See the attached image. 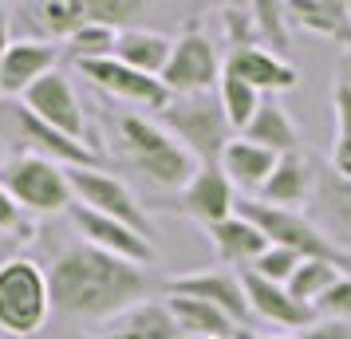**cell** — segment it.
Wrapping results in <instances>:
<instances>
[{
	"label": "cell",
	"mask_w": 351,
	"mask_h": 339,
	"mask_svg": "<svg viewBox=\"0 0 351 339\" xmlns=\"http://www.w3.org/2000/svg\"><path fill=\"white\" fill-rule=\"evenodd\" d=\"M119 138H123L130 166L146 181H154L158 190H178L182 194L190 186V178L197 174V158L162 123L146 118V114H123L119 118Z\"/></svg>",
	"instance_id": "cell-2"
},
{
	"label": "cell",
	"mask_w": 351,
	"mask_h": 339,
	"mask_svg": "<svg viewBox=\"0 0 351 339\" xmlns=\"http://www.w3.org/2000/svg\"><path fill=\"white\" fill-rule=\"evenodd\" d=\"M206 237H209V244L217 249L221 264H253V260L269 249V237H265L249 217H241V213H233L221 225L206 229Z\"/></svg>",
	"instance_id": "cell-25"
},
{
	"label": "cell",
	"mask_w": 351,
	"mask_h": 339,
	"mask_svg": "<svg viewBox=\"0 0 351 339\" xmlns=\"http://www.w3.org/2000/svg\"><path fill=\"white\" fill-rule=\"evenodd\" d=\"M339 276H343V268L332 264V260H300V268L288 276L285 288L292 292V300H300V304H308L316 312V304L332 292V284Z\"/></svg>",
	"instance_id": "cell-27"
},
{
	"label": "cell",
	"mask_w": 351,
	"mask_h": 339,
	"mask_svg": "<svg viewBox=\"0 0 351 339\" xmlns=\"http://www.w3.org/2000/svg\"><path fill=\"white\" fill-rule=\"evenodd\" d=\"M32 12H36V24L56 44V40H71L87 24V0H44Z\"/></svg>",
	"instance_id": "cell-28"
},
{
	"label": "cell",
	"mask_w": 351,
	"mask_h": 339,
	"mask_svg": "<svg viewBox=\"0 0 351 339\" xmlns=\"http://www.w3.org/2000/svg\"><path fill=\"white\" fill-rule=\"evenodd\" d=\"M300 339H351V323H339V320H316L312 327L296 331Z\"/></svg>",
	"instance_id": "cell-38"
},
{
	"label": "cell",
	"mask_w": 351,
	"mask_h": 339,
	"mask_svg": "<svg viewBox=\"0 0 351 339\" xmlns=\"http://www.w3.org/2000/svg\"><path fill=\"white\" fill-rule=\"evenodd\" d=\"M221 71H225V60H217V44L202 28H186L174 40L170 64L162 71V87L174 99L209 95V91H217Z\"/></svg>",
	"instance_id": "cell-7"
},
{
	"label": "cell",
	"mask_w": 351,
	"mask_h": 339,
	"mask_svg": "<svg viewBox=\"0 0 351 339\" xmlns=\"http://www.w3.org/2000/svg\"><path fill=\"white\" fill-rule=\"evenodd\" d=\"M332 107H335V138H351V75L348 71L335 83Z\"/></svg>",
	"instance_id": "cell-37"
},
{
	"label": "cell",
	"mask_w": 351,
	"mask_h": 339,
	"mask_svg": "<svg viewBox=\"0 0 351 339\" xmlns=\"http://www.w3.org/2000/svg\"><path fill=\"white\" fill-rule=\"evenodd\" d=\"M265 339H300V336H265Z\"/></svg>",
	"instance_id": "cell-41"
},
{
	"label": "cell",
	"mask_w": 351,
	"mask_h": 339,
	"mask_svg": "<svg viewBox=\"0 0 351 339\" xmlns=\"http://www.w3.org/2000/svg\"><path fill=\"white\" fill-rule=\"evenodd\" d=\"M51 284V307H60L64 316L91 323H107L119 312L143 304L150 276L138 264L99 253L91 244H75L51 260L48 268Z\"/></svg>",
	"instance_id": "cell-1"
},
{
	"label": "cell",
	"mask_w": 351,
	"mask_h": 339,
	"mask_svg": "<svg viewBox=\"0 0 351 339\" xmlns=\"http://www.w3.org/2000/svg\"><path fill=\"white\" fill-rule=\"evenodd\" d=\"M143 8L146 4H138V0H87V20L111 28V32H127V24Z\"/></svg>",
	"instance_id": "cell-33"
},
{
	"label": "cell",
	"mask_w": 351,
	"mask_h": 339,
	"mask_svg": "<svg viewBox=\"0 0 351 339\" xmlns=\"http://www.w3.org/2000/svg\"><path fill=\"white\" fill-rule=\"evenodd\" d=\"M245 284V300H249V312L261 316V320L276 323V327H288V331H304L316 323V312L300 300H292V292L285 284H272V280H261V276L245 273L241 276Z\"/></svg>",
	"instance_id": "cell-18"
},
{
	"label": "cell",
	"mask_w": 351,
	"mask_h": 339,
	"mask_svg": "<svg viewBox=\"0 0 351 339\" xmlns=\"http://www.w3.org/2000/svg\"><path fill=\"white\" fill-rule=\"evenodd\" d=\"M166 296H190V300H206L213 304L217 312H225L229 320L245 327L249 323V300H245V284L241 276H233L229 268H202V273H186V276H174L166 284Z\"/></svg>",
	"instance_id": "cell-13"
},
{
	"label": "cell",
	"mask_w": 351,
	"mask_h": 339,
	"mask_svg": "<svg viewBox=\"0 0 351 339\" xmlns=\"http://www.w3.org/2000/svg\"><path fill=\"white\" fill-rule=\"evenodd\" d=\"M225 75L249 83L265 99H276L280 91H292L300 83V71L288 64L285 55H276L269 48H229V55H225Z\"/></svg>",
	"instance_id": "cell-16"
},
{
	"label": "cell",
	"mask_w": 351,
	"mask_h": 339,
	"mask_svg": "<svg viewBox=\"0 0 351 339\" xmlns=\"http://www.w3.org/2000/svg\"><path fill=\"white\" fill-rule=\"evenodd\" d=\"M300 260L304 257H296L292 249H280V244H269L261 257L245 268V273H253V276H261V280H272V284H288V276L300 268Z\"/></svg>",
	"instance_id": "cell-32"
},
{
	"label": "cell",
	"mask_w": 351,
	"mask_h": 339,
	"mask_svg": "<svg viewBox=\"0 0 351 339\" xmlns=\"http://www.w3.org/2000/svg\"><path fill=\"white\" fill-rule=\"evenodd\" d=\"M56 67H60V48L51 40H12L0 60V95L24 99Z\"/></svg>",
	"instance_id": "cell-14"
},
{
	"label": "cell",
	"mask_w": 351,
	"mask_h": 339,
	"mask_svg": "<svg viewBox=\"0 0 351 339\" xmlns=\"http://www.w3.org/2000/svg\"><path fill=\"white\" fill-rule=\"evenodd\" d=\"M348 75H351V71H348Z\"/></svg>",
	"instance_id": "cell-44"
},
{
	"label": "cell",
	"mask_w": 351,
	"mask_h": 339,
	"mask_svg": "<svg viewBox=\"0 0 351 339\" xmlns=\"http://www.w3.org/2000/svg\"><path fill=\"white\" fill-rule=\"evenodd\" d=\"M308 217L339 249H348L351 244V178H339L332 166H316V190H312V201H308Z\"/></svg>",
	"instance_id": "cell-17"
},
{
	"label": "cell",
	"mask_w": 351,
	"mask_h": 339,
	"mask_svg": "<svg viewBox=\"0 0 351 339\" xmlns=\"http://www.w3.org/2000/svg\"><path fill=\"white\" fill-rule=\"evenodd\" d=\"M8 16H4V8H0V60H4V51H8Z\"/></svg>",
	"instance_id": "cell-40"
},
{
	"label": "cell",
	"mask_w": 351,
	"mask_h": 339,
	"mask_svg": "<svg viewBox=\"0 0 351 339\" xmlns=\"http://www.w3.org/2000/svg\"><path fill=\"white\" fill-rule=\"evenodd\" d=\"M241 217H249L265 237L269 244H280V249H292L296 257L304 260H332L339 268H351V253L339 249V244L324 233V229L308 217V213H296V210H276V205H265V201H241L237 205Z\"/></svg>",
	"instance_id": "cell-4"
},
{
	"label": "cell",
	"mask_w": 351,
	"mask_h": 339,
	"mask_svg": "<svg viewBox=\"0 0 351 339\" xmlns=\"http://www.w3.org/2000/svg\"><path fill=\"white\" fill-rule=\"evenodd\" d=\"M312 190H316V162L304 158L300 150H296V154H285V158L276 162V170H272V178L265 181V190L256 194V201L276 205V210L308 213Z\"/></svg>",
	"instance_id": "cell-19"
},
{
	"label": "cell",
	"mask_w": 351,
	"mask_h": 339,
	"mask_svg": "<svg viewBox=\"0 0 351 339\" xmlns=\"http://www.w3.org/2000/svg\"><path fill=\"white\" fill-rule=\"evenodd\" d=\"M80 67V75L91 87H99V91H107L111 99H123V103H134V107H143V111H166L170 107V91L162 87V79H154V75H143V71H134V67H127L123 60H87V64H75Z\"/></svg>",
	"instance_id": "cell-10"
},
{
	"label": "cell",
	"mask_w": 351,
	"mask_h": 339,
	"mask_svg": "<svg viewBox=\"0 0 351 339\" xmlns=\"http://www.w3.org/2000/svg\"><path fill=\"white\" fill-rule=\"evenodd\" d=\"M51 316L48 268L32 257L0 260V331L12 339H32Z\"/></svg>",
	"instance_id": "cell-3"
},
{
	"label": "cell",
	"mask_w": 351,
	"mask_h": 339,
	"mask_svg": "<svg viewBox=\"0 0 351 339\" xmlns=\"http://www.w3.org/2000/svg\"><path fill=\"white\" fill-rule=\"evenodd\" d=\"M114 44H119V32L111 28H103V24H83L80 32L67 40V55L75 60V64H87V60H111L114 55Z\"/></svg>",
	"instance_id": "cell-31"
},
{
	"label": "cell",
	"mask_w": 351,
	"mask_h": 339,
	"mask_svg": "<svg viewBox=\"0 0 351 339\" xmlns=\"http://www.w3.org/2000/svg\"><path fill=\"white\" fill-rule=\"evenodd\" d=\"M158 118H162V127L170 130L178 142L197 158V166H202V162H221L225 146L237 138L233 127H229V118H225V111H221L217 91L170 99V107H166Z\"/></svg>",
	"instance_id": "cell-5"
},
{
	"label": "cell",
	"mask_w": 351,
	"mask_h": 339,
	"mask_svg": "<svg viewBox=\"0 0 351 339\" xmlns=\"http://www.w3.org/2000/svg\"><path fill=\"white\" fill-rule=\"evenodd\" d=\"M12 118H16L20 138L32 146V154L56 162V166H64V170H103V150H99V146L80 142V138H71L64 130H51L48 123L32 118L24 107H16Z\"/></svg>",
	"instance_id": "cell-12"
},
{
	"label": "cell",
	"mask_w": 351,
	"mask_h": 339,
	"mask_svg": "<svg viewBox=\"0 0 351 339\" xmlns=\"http://www.w3.org/2000/svg\"><path fill=\"white\" fill-rule=\"evenodd\" d=\"M316 312L324 320H339V323H351V276L343 273L339 280L332 284V292L316 304Z\"/></svg>",
	"instance_id": "cell-35"
},
{
	"label": "cell",
	"mask_w": 351,
	"mask_h": 339,
	"mask_svg": "<svg viewBox=\"0 0 351 339\" xmlns=\"http://www.w3.org/2000/svg\"><path fill=\"white\" fill-rule=\"evenodd\" d=\"M328 166H332V170L339 174V178H351V138H335Z\"/></svg>",
	"instance_id": "cell-39"
},
{
	"label": "cell",
	"mask_w": 351,
	"mask_h": 339,
	"mask_svg": "<svg viewBox=\"0 0 351 339\" xmlns=\"http://www.w3.org/2000/svg\"><path fill=\"white\" fill-rule=\"evenodd\" d=\"M0 181H4V190L12 194V201L28 217L32 213H60V210L75 205L67 170L48 158H40V154H32V150L12 154V158L4 162L0 166Z\"/></svg>",
	"instance_id": "cell-6"
},
{
	"label": "cell",
	"mask_w": 351,
	"mask_h": 339,
	"mask_svg": "<svg viewBox=\"0 0 351 339\" xmlns=\"http://www.w3.org/2000/svg\"><path fill=\"white\" fill-rule=\"evenodd\" d=\"M276 154L272 150H265V146H256L249 142V138H233V142L225 146V154H221V166L225 170V178L233 181V190H245V194H261L265 190V181L272 178V170H276Z\"/></svg>",
	"instance_id": "cell-21"
},
{
	"label": "cell",
	"mask_w": 351,
	"mask_h": 339,
	"mask_svg": "<svg viewBox=\"0 0 351 339\" xmlns=\"http://www.w3.org/2000/svg\"><path fill=\"white\" fill-rule=\"evenodd\" d=\"M20 107L32 114V118L48 123L51 130H64V134L80 138V142L99 146V142H95V134H91V123H87V111H83L80 91H75V83L67 79L60 67H56L51 75H44V79L36 83L32 91L20 99Z\"/></svg>",
	"instance_id": "cell-9"
},
{
	"label": "cell",
	"mask_w": 351,
	"mask_h": 339,
	"mask_svg": "<svg viewBox=\"0 0 351 339\" xmlns=\"http://www.w3.org/2000/svg\"><path fill=\"white\" fill-rule=\"evenodd\" d=\"M221 28H225L229 48H261L256 44V24H253V8L249 4H225Z\"/></svg>",
	"instance_id": "cell-34"
},
{
	"label": "cell",
	"mask_w": 351,
	"mask_h": 339,
	"mask_svg": "<svg viewBox=\"0 0 351 339\" xmlns=\"http://www.w3.org/2000/svg\"><path fill=\"white\" fill-rule=\"evenodd\" d=\"M0 233H12V237H32V217L20 210L16 201H12V194L4 190V181H0Z\"/></svg>",
	"instance_id": "cell-36"
},
{
	"label": "cell",
	"mask_w": 351,
	"mask_h": 339,
	"mask_svg": "<svg viewBox=\"0 0 351 339\" xmlns=\"http://www.w3.org/2000/svg\"><path fill=\"white\" fill-rule=\"evenodd\" d=\"M241 138H249V142L272 150L276 158H285V154H296L300 130H296V123H292V114L285 111L280 99H261V111L253 114V123L245 127Z\"/></svg>",
	"instance_id": "cell-23"
},
{
	"label": "cell",
	"mask_w": 351,
	"mask_h": 339,
	"mask_svg": "<svg viewBox=\"0 0 351 339\" xmlns=\"http://www.w3.org/2000/svg\"><path fill=\"white\" fill-rule=\"evenodd\" d=\"M178 205L190 213L193 221L213 229L237 213V194H233V181L225 178V170L217 162H202L197 174L190 178V186L178 194Z\"/></svg>",
	"instance_id": "cell-15"
},
{
	"label": "cell",
	"mask_w": 351,
	"mask_h": 339,
	"mask_svg": "<svg viewBox=\"0 0 351 339\" xmlns=\"http://www.w3.org/2000/svg\"><path fill=\"white\" fill-rule=\"evenodd\" d=\"M170 51H174V40L170 36L150 32V28H127V32H119L114 60H123L127 67L143 71V75L162 79V71L170 64Z\"/></svg>",
	"instance_id": "cell-24"
},
{
	"label": "cell",
	"mask_w": 351,
	"mask_h": 339,
	"mask_svg": "<svg viewBox=\"0 0 351 339\" xmlns=\"http://www.w3.org/2000/svg\"><path fill=\"white\" fill-rule=\"evenodd\" d=\"M249 8H253V24H256V44L276 51V55H285V48H288V12H285V4H276V0H253Z\"/></svg>",
	"instance_id": "cell-30"
},
{
	"label": "cell",
	"mask_w": 351,
	"mask_h": 339,
	"mask_svg": "<svg viewBox=\"0 0 351 339\" xmlns=\"http://www.w3.org/2000/svg\"><path fill=\"white\" fill-rule=\"evenodd\" d=\"M67 181H71V194L80 205L103 213V217H114L134 233H143L146 241H154V221L146 217L138 197L130 194V186H123L114 174H107V170H67Z\"/></svg>",
	"instance_id": "cell-8"
},
{
	"label": "cell",
	"mask_w": 351,
	"mask_h": 339,
	"mask_svg": "<svg viewBox=\"0 0 351 339\" xmlns=\"http://www.w3.org/2000/svg\"><path fill=\"white\" fill-rule=\"evenodd\" d=\"M67 217L83 233V244H91L99 253H111V257L127 260V264H138V268H146L154 260V241H146L143 233H134L130 225L114 221V217H103V213L87 210L80 201L67 210Z\"/></svg>",
	"instance_id": "cell-11"
},
{
	"label": "cell",
	"mask_w": 351,
	"mask_h": 339,
	"mask_svg": "<svg viewBox=\"0 0 351 339\" xmlns=\"http://www.w3.org/2000/svg\"><path fill=\"white\" fill-rule=\"evenodd\" d=\"M166 307L174 316L178 331L193 339H229L237 336V323L229 320L225 312H217L206 300H190V296H166Z\"/></svg>",
	"instance_id": "cell-26"
},
{
	"label": "cell",
	"mask_w": 351,
	"mask_h": 339,
	"mask_svg": "<svg viewBox=\"0 0 351 339\" xmlns=\"http://www.w3.org/2000/svg\"><path fill=\"white\" fill-rule=\"evenodd\" d=\"M99 339H182L166 300H143V304L119 312L114 320L103 323Z\"/></svg>",
	"instance_id": "cell-20"
},
{
	"label": "cell",
	"mask_w": 351,
	"mask_h": 339,
	"mask_svg": "<svg viewBox=\"0 0 351 339\" xmlns=\"http://www.w3.org/2000/svg\"><path fill=\"white\" fill-rule=\"evenodd\" d=\"M348 71H351V48H348Z\"/></svg>",
	"instance_id": "cell-42"
},
{
	"label": "cell",
	"mask_w": 351,
	"mask_h": 339,
	"mask_svg": "<svg viewBox=\"0 0 351 339\" xmlns=\"http://www.w3.org/2000/svg\"><path fill=\"white\" fill-rule=\"evenodd\" d=\"M229 339H237V336H229Z\"/></svg>",
	"instance_id": "cell-43"
},
{
	"label": "cell",
	"mask_w": 351,
	"mask_h": 339,
	"mask_svg": "<svg viewBox=\"0 0 351 339\" xmlns=\"http://www.w3.org/2000/svg\"><path fill=\"white\" fill-rule=\"evenodd\" d=\"M288 24H296L304 32L328 36L335 44L351 48V4L348 0H292L285 4Z\"/></svg>",
	"instance_id": "cell-22"
},
{
	"label": "cell",
	"mask_w": 351,
	"mask_h": 339,
	"mask_svg": "<svg viewBox=\"0 0 351 339\" xmlns=\"http://www.w3.org/2000/svg\"><path fill=\"white\" fill-rule=\"evenodd\" d=\"M217 99H221V111L229 118V127L233 134H245V127L253 123V114L261 111V91H253L249 83L233 79V75H225L221 71V83H217Z\"/></svg>",
	"instance_id": "cell-29"
}]
</instances>
